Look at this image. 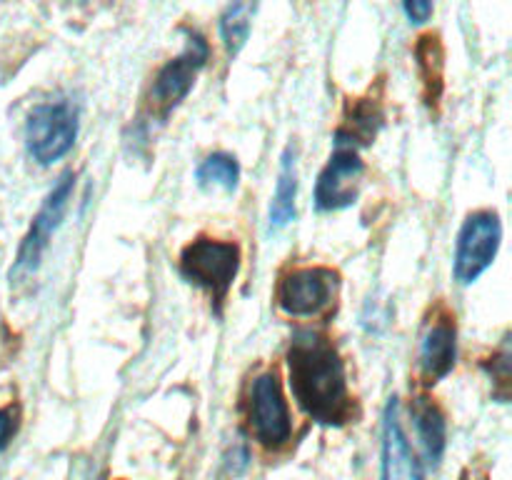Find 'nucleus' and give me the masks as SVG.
<instances>
[{"instance_id": "obj_1", "label": "nucleus", "mask_w": 512, "mask_h": 480, "mask_svg": "<svg viewBox=\"0 0 512 480\" xmlns=\"http://www.w3.org/2000/svg\"><path fill=\"white\" fill-rule=\"evenodd\" d=\"M288 375L293 398L310 420L340 428L358 418L345 360L328 335L298 330L288 348Z\"/></svg>"}, {"instance_id": "obj_2", "label": "nucleus", "mask_w": 512, "mask_h": 480, "mask_svg": "<svg viewBox=\"0 0 512 480\" xmlns=\"http://www.w3.org/2000/svg\"><path fill=\"white\" fill-rule=\"evenodd\" d=\"M240 270V245L230 240L200 238L190 240L180 253V275L195 288L205 290L213 298L215 313L220 315L225 298L233 288Z\"/></svg>"}, {"instance_id": "obj_3", "label": "nucleus", "mask_w": 512, "mask_h": 480, "mask_svg": "<svg viewBox=\"0 0 512 480\" xmlns=\"http://www.w3.org/2000/svg\"><path fill=\"white\" fill-rule=\"evenodd\" d=\"M185 48L178 58L168 60L150 85L148 105L155 118L165 120L193 90L195 78L210 58V45L200 30L185 28Z\"/></svg>"}, {"instance_id": "obj_4", "label": "nucleus", "mask_w": 512, "mask_h": 480, "mask_svg": "<svg viewBox=\"0 0 512 480\" xmlns=\"http://www.w3.org/2000/svg\"><path fill=\"white\" fill-rule=\"evenodd\" d=\"M78 138V108L68 100L35 105L25 120V145L35 163L53 165L70 153Z\"/></svg>"}, {"instance_id": "obj_5", "label": "nucleus", "mask_w": 512, "mask_h": 480, "mask_svg": "<svg viewBox=\"0 0 512 480\" xmlns=\"http://www.w3.org/2000/svg\"><path fill=\"white\" fill-rule=\"evenodd\" d=\"M503 243V223L493 210H478L465 218L455 243L453 273L463 285L475 283L498 258Z\"/></svg>"}, {"instance_id": "obj_6", "label": "nucleus", "mask_w": 512, "mask_h": 480, "mask_svg": "<svg viewBox=\"0 0 512 480\" xmlns=\"http://www.w3.org/2000/svg\"><path fill=\"white\" fill-rule=\"evenodd\" d=\"M248 423L255 440L265 448H283L293 435L288 400L275 370H265L250 383Z\"/></svg>"}, {"instance_id": "obj_7", "label": "nucleus", "mask_w": 512, "mask_h": 480, "mask_svg": "<svg viewBox=\"0 0 512 480\" xmlns=\"http://www.w3.org/2000/svg\"><path fill=\"white\" fill-rule=\"evenodd\" d=\"M338 285V270L325 265H305V268L288 270L280 278L275 298L283 313L293 318H308V315H320L335 303Z\"/></svg>"}, {"instance_id": "obj_8", "label": "nucleus", "mask_w": 512, "mask_h": 480, "mask_svg": "<svg viewBox=\"0 0 512 480\" xmlns=\"http://www.w3.org/2000/svg\"><path fill=\"white\" fill-rule=\"evenodd\" d=\"M75 188V173L68 170L58 178V183L53 185V190L45 198L43 208L38 210V215L33 218V225H30L28 235L23 238V245L18 250V258H15L13 270H10V278H28L38 270L40 260H43V253L48 250L50 238H53L55 230L63 223V215L68 210L70 195H73Z\"/></svg>"}, {"instance_id": "obj_9", "label": "nucleus", "mask_w": 512, "mask_h": 480, "mask_svg": "<svg viewBox=\"0 0 512 480\" xmlns=\"http://www.w3.org/2000/svg\"><path fill=\"white\" fill-rule=\"evenodd\" d=\"M363 175L365 163L358 150L348 145H335V153L330 155L328 165L315 183V208L323 213L350 208L360 195Z\"/></svg>"}, {"instance_id": "obj_10", "label": "nucleus", "mask_w": 512, "mask_h": 480, "mask_svg": "<svg viewBox=\"0 0 512 480\" xmlns=\"http://www.w3.org/2000/svg\"><path fill=\"white\" fill-rule=\"evenodd\" d=\"M380 480H425L410 440L400 425L398 398H390L383 415V450H380Z\"/></svg>"}, {"instance_id": "obj_11", "label": "nucleus", "mask_w": 512, "mask_h": 480, "mask_svg": "<svg viewBox=\"0 0 512 480\" xmlns=\"http://www.w3.org/2000/svg\"><path fill=\"white\" fill-rule=\"evenodd\" d=\"M458 358V330H455L453 315L440 313L428 330L423 333L420 343V378L423 385H435L455 368Z\"/></svg>"}, {"instance_id": "obj_12", "label": "nucleus", "mask_w": 512, "mask_h": 480, "mask_svg": "<svg viewBox=\"0 0 512 480\" xmlns=\"http://www.w3.org/2000/svg\"><path fill=\"white\" fill-rule=\"evenodd\" d=\"M383 125V108L380 100L358 98L345 105V123L335 133V145H348L358 150L360 145H370Z\"/></svg>"}, {"instance_id": "obj_13", "label": "nucleus", "mask_w": 512, "mask_h": 480, "mask_svg": "<svg viewBox=\"0 0 512 480\" xmlns=\"http://www.w3.org/2000/svg\"><path fill=\"white\" fill-rule=\"evenodd\" d=\"M410 413H413L415 433H418L420 445H423L425 458L438 465L445 453V445H448V420H445L443 408L435 400L418 398Z\"/></svg>"}, {"instance_id": "obj_14", "label": "nucleus", "mask_w": 512, "mask_h": 480, "mask_svg": "<svg viewBox=\"0 0 512 480\" xmlns=\"http://www.w3.org/2000/svg\"><path fill=\"white\" fill-rule=\"evenodd\" d=\"M295 198H298V160H295V148L288 145L280 160L278 183L270 203V228H285L290 220H295Z\"/></svg>"}, {"instance_id": "obj_15", "label": "nucleus", "mask_w": 512, "mask_h": 480, "mask_svg": "<svg viewBox=\"0 0 512 480\" xmlns=\"http://www.w3.org/2000/svg\"><path fill=\"white\" fill-rule=\"evenodd\" d=\"M420 78H423V98L433 108L443 93V45L438 33H425L415 45Z\"/></svg>"}, {"instance_id": "obj_16", "label": "nucleus", "mask_w": 512, "mask_h": 480, "mask_svg": "<svg viewBox=\"0 0 512 480\" xmlns=\"http://www.w3.org/2000/svg\"><path fill=\"white\" fill-rule=\"evenodd\" d=\"M195 180L200 188H220L225 193H233L240 180V163L230 153H213L198 165Z\"/></svg>"}, {"instance_id": "obj_17", "label": "nucleus", "mask_w": 512, "mask_h": 480, "mask_svg": "<svg viewBox=\"0 0 512 480\" xmlns=\"http://www.w3.org/2000/svg\"><path fill=\"white\" fill-rule=\"evenodd\" d=\"M253 13V3H233L220 15V38H223V45L230 58L243 50L245 40L250 35V25H253Z\"/></svg>"}, {"instance_id": "obj_18", "label": "nucleus", "mask_w": 512, "mask_h": 480, "mask_svg": "<svg viewBox=\"0 0 512 480\" xmlns=\"http://www.w3.org/2000/svg\"><path fill=\"white\" fill-rule=\"evenodd\" d=\"M488 370H490V378L500 385V390L495 395H498L503 403H508V388H510V345H508V340L503 343V350H500V353L493 358V368H488Z\"/></svg>"}, {"instance_id": "obj_19", "label": "nucleus", "mask_w": 512, "mask_h": 480, "mask_svg": "<svg viewBox=\"0 0 512 480\" xmlns=\"http://www.w3.org/2000/svg\"><path fill=\"white\" fill-rule=\"evenodd\" d=\"M18 418H20L18 405L0 408V453H3L5 445L10 443V438H13L15 430H18Z\"/></svg>"}, {"instance_id": "obj_20", "label": "nucleus", "mask_w": 512, "mask_h": 480, "mask_svg": "<svg viewBox=\"0 0 512 480\" xmlns=\"http://www.w3.org/2000/svg\"><path fill=\"white\" fill-rule=\"evenodd\" d=\"M403 10H405V15L410 18V23L420 25V23H428L435 8H433V3H428V0H413V3H405Z\"/></svg>"}]
</instances>
